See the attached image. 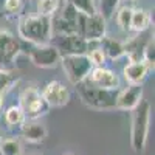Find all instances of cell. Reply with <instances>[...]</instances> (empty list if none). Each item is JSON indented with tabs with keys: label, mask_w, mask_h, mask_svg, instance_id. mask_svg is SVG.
<instances>
[{
	"label": "cell",
	"mask_w": 155,
	"mask_h": 155,
	"mask_svg": "<svg viewBox=\"0 0 155 155\" xmlns=\"http://www.w3.org/2000/svg\"><path fill=\"white\" fill-rule=\"evenodd\" d=\"M17 34L22 41L31 45L48 44L51 39L50 17L39 14H22L17 22Z\"/></svg>",
	"instance_id": "1"
},
{
	"label": "cell",
	"mask_w": 155,
	"mask_h": 155,
	"mask_svg": "<svg viewBox=\"0 0 155 155\" xmlns=\"http://www.w3.org/2000/svg\"><path fill=\"white\" fill-rule=\"evenodd\" d=\"M150 127V104L147 99H141L140 104L132 110L130 120V146L135 153L146 150L147 137Z\"/></svg>",
	"instance_id": "2"
},
{
	"label": "cell",
	"mask_w": 155,
	"mask_h": 155,
	"mask_svg": "<svg viewBox=\"0 0 155 155\" xmlns=\"http://www.w3.org/2000/svg\"><path fill=\"white\" fill-rule=\"evenodd\" d=\"M76 92L79 96L81 102L92 109V110H112L115 109L116 102V95L118 90H110V88H101L93 84H90L88 81H82L79 84H76Z\"/></svg>",
	"instance_id": "3"
},
{
	"label": "cell",
	"mask_w": 155,
	"mask_h": 155,
	"mask_svg": "<svg viewBox=\"0 0 155 155\" xmlns=\"http://www.w3.org/2000/svg\"><path fill=\"white\" fill-rule=\"evenodd\" d=\"M19 107L22 109L27 120H39L41 116L47 115L50 107L45 102L41 90L34 85L25 87L19 95Z\"/></svg>",
	"instance_id": "4"
},
{
	"label": "cell",
	"mask_w": 155,
	"mask_h": 155,
	"mask_svg": "<svg viewBox=\"0 0 155 155\" xmlns=\"http://www.w3.org/2000/svg\"><path fill=\"white\" fill-rule=\"evenodd\" d=\"M78 12L71 5L61 0L59 8L50 17L51 36L54 34H78Z\"/></svg>",
	"instance_id": "5"
},
{
	"label": "cell",
	"mask_w": 155,
	"mask_h": 155,
	"mask_svg": "<svg viewBox=\"0 0 155 155\" xmlns=\"http://www.w3.org/2000/svg\"><path fill=\"white\" fill-rule=\"evenodd\" d=\"M61 67L65 73L67 79L76 85L82 81H85L90 71L93 68V64L90 62L87 54H65L61 56Z\"/></svg>",
	"instance_id": "6"
},
{
	"label": "cell",
	"mask_w": 155,
	"mask_h": 155,
	"mask_svg": "<svg viewBox=\"0 0 155 155\" xmlns=\"http://www.w3.org/2000/svg\"><path fill=\"white\" fill-rule=\"evenodd\" d=\"M78 34L87 42H99L102 37L107 34V20L101 14L78 16Z\"/></svg>",
	"instance_id": "7"
},
{
	"label": "cell",
	"mask_w": 155,
	"mask_h": 155,
	"mask_svg": "<svg viewBox=\"0 0 155 155\" xmlns=\"http://www.w3.org/2000/svg\"><path fill=\"white\" fill-rule=\"evenodd\" d=\"M50 44L53 45L61 56L65 54H87V51L98 42H87L79 34H54Z\"/></svg>",
	"instance_id": "8"
},
{
	"label": "cell",
	"mask_w": 155,
	"mask_h": 155,
	"mask_svg": "<svg viewBox=\"0 0 155 155\" xmlns=\"http://www.w3.org/2000/svg\"><path fill=\"white\" fill-rule=\"evenodd\" d=\"M28 56L33 65H36L37 68H54L61 62L59 51L50 42L42 45H31Z\"/></svg>",
	"instance_id": "9"
},
{
	"label": "cell",
	"mask_w": 155,
	"mask_h": 155,
	"mask_svg": "<svg viewBox=\"0 0 155 155\" xmlns=\"http://www.w3.org/2000/svg\"><path fill=\"white\" fill-rule=\"evenodd\" d=\"M41 93H42V96H44V99L50 109L51 107L53 109L65 107L71 99V93H70L68 87L61 81H50L41 90Z\"/></svg>",
	"instance_id": "10"
},
{
	"label": "cell",
	"mask_w": 155,
	"mask_h": 155,
	"mask_svg": "<svg viewBox=\"0 0 155 155\" xmlns=\"http://www.w3.org/2000/svg\"><path fill=\"white\" fill-rule=\"evenodd\" d=\"M20 50V41L14 34L8 30H0V67H9L17 59Z\"/></svg>",
	"instance_id": "11"
},
{
	"label": "cell",
	"mask_w": 155,
	"mask_h": 155,
	"mask_svg": "<svg viewBox=\"0 0 155 155\" xmlns=\"http://www.w3.org/2000/svg\"><path fill=\"white\" fill-rule=\"evenodd\" d=\"M141 99H143V85H140V84H127V87L118 90L115 109L124 110V112H132L140 104Z\"/></svg>",
	"instance_id": "12"
},
{
	"label": "cell",
	"mask_w": 155,
	"mask_h": 155,
	"mask_svg": "<svg viewBox=\"0 0 155 155\" xmlns=\"http://www.w3.org/2000/svg\"><path fill=\"white\" fill-rule=\"evenodd\" d=\"M85 81H88L90 84H93L96 87H101V88H110V90L121 88V79H120V76L116 74L113 70L107 68L106 65L93 67Z\"/></svg>",
	"instance_id": "13"
},
{
	"label": "cell",
	"mask_w": 155,
	"mask_h": 155,
	"mask_svg": "<svg viewBox=\"0 0 155 155\" xmlns=\"http://www.w3.org/2000/svg\"><path fill=\"white\" fill-rule=\"evenodd\" d=\"M19 130L22 138L28 143H42L48 135L45 124H42L39 120H25Z\"/></svg>",
	"instance_id": "14"
},
{
	"label": "cell",
	"mask_w": 155,
	"mask_h": 155,
	"mask_svg": "<svg viewBox=\"0 0 155 155\" xmlns=\"http://www.w3.org/2000/svg\"><path fill=\"white\" fill-rule=\"evenodd\" d=\"M149 73H150V70L143 61H134V62L129 61L123 68V76L127 84L143 85V82L147 79Z\"/></svg>",
	"instance_id": "15"
},
{
	"label": "cell",
	"mask_w": 155,
	"mask_h": 155,
	"mask_svg": "<svg viewBox=\"0 0 155 155\" xmlns=\"http://www.w3.org/2000/svg\"><path fill=\"white\" fill-rule=\"evenodd\" d=\"M98 45L102 50V53H104L106 59L116 61V59H120V58H123L126 54V51H124V42L118 41V39L104 36L98 42Z\"/></svg>",
	"instance_id": "16"
},
{
	"label": "cell",
	"mask_w": 155,
	"mask_h": 155,
	"mask_svg": "<svg viewBox=\"0 0 155 155\" xmlns=\"http://www.w3.org/2000/svg\"><path fill=\"white\" fill-rule=\"evenodd\" d=\"M150 28V14L144 8H134L130 20V33H146Z\"/></svg>",
	"instance_id": "17"
},
{
	"label": "cell",
	"mask_w": 155,
	"mask_h": 155,
	"mask_svg": "<svg viewBox=\"0 0 155 155\" xmlns=\"http://www.w3.org/2000/svg\"><path fill=\"white\" fill-rule=\"evenodd\" d=\"M25 120L27 118H25V115H23L22 109L19 107V104L9 106L3 113V121H5L6 127H9V129H20V126L25 123Z\"/></svg>",
	"instance_id": "18"
},
{
	"label": "cell",
	"mask_w": 155,
	"mask_h": 155,
	"mask_svg": "<svg viewBox=\"0 0 155 155\" xmlns=\"http://www.w3.org/2000/svg\"><path fill=\"white\" fill-rule=\"evenodd\" d=\"M132 12L134 8L130 5H124V6H118V9L115 11L116 17V25L123 33H130V20H132Z\"/></svg>",
	"instance_id": "19"
},
{
	"label": "cell",
	"mask_w": 155,
	"mask_h": 155,
	"mask_svg": "<svg viewBox=\"0 0 155 155\" xmlns=\"http://www.w3.org/2000/svg\"><path fill=\"white\" fill-rule=\"evenodd\" d=\"M0 155H22V143L17 137H3L0 140Z\"/></svg>",
	"instance_id": "20"
},
{
	"label": "cell",
	"mask_w": 155,
	"mask_h": 155,
	"mask_svg": "<svg viewBox=\"0 0 155 155\" xmlns=\"http://www.w3.org/2000/svg\"><path fill=\"white\" fill-rule=\"evenodd\" d=\"M121 0H96V11L107 22L115 16V11L118 9Z\"/></svg>",
	"instance_id": "21"
},
{
	"label": "cell",
	"mask_w": 155,
	"mask_h": 155,
	"mask_svg": "<svg viewBox=\"0 0 155 155\" xmlns=\"http://www.w3.org/2000/svg\"><path fill=\"white\" fill-rule=\"evenodd\" d=\"M65 3L71 5L78 12L85 16H92L96 14V0H64Z\"/></svg>",
	"instance_id": "22"
},
{
	"label": "cell",
	"mask_w": 155,
	"mask_h": 155,
	"mask_svg": "<svg viewBox=\"0 0 155 155\" xmlns=\"http://www.w3.org/2000/svg\"><path fill=\"white\" fill-rule=\"evenodd\" d=\"M61 0H36V14L51 17L59 8Z\"/></svg>",
	"instance_id": "23"
},
{
	"label": "cell",
	"mask_w": 155,
	"mask_h": 155,
	"mask_svg": "<svg viewBox=\"0 0 155 155\" xmlns=\"http://www.w3.org/2000/svg\"><path fill=\"white\" fill-rule=\"evenodd\" d=\"M16 82H17V73L0 67V93L5 95Z\"/></svg>",
	"instance_id": "24"
},
{
	"label": "cell",
	"mask_w": 155,
	"mask_h": 155,
	"mask_svg": "<svg viewBox=\"0 0 155 155\" xmlns=\"http://www.w3.org/2000/svg\"><path fill=\"white\" fill-rule=\"evenodd\" d=\"M141 61L149 67L150 71H153V67H155V41H153V36H150L149 41L146 42L144 50H143V59Z\"/></svg>",
	"instance_id": "25"
},
{
	"label": "cell",
	"mask_w": 155,
	"mask_h": 155,
	"mask_svg": "<svg viewBox=\"0 0 155 155\" xmlns=\"http://www.w3.org/2000/svg\"><path fill=\"white\" fill-rule=\"evenodd\" d=\"M87 56H88L90 62L93 64V67H101V65H104L106 61H107L106 56H104V53H102V50L99 48L98 44H95L92 48L87 51Z\"/></svg>",
	"instance_id": "26"
},
{
	"label": "cell",
	"mask_w": 155,
	"mask_h": 155,
	"mask_svg": "<svg viewBox=\"0 0 155 155\" xmlns=\"http://www.w3.org/2000/svg\"><path fill=\"white\" fill-rule=\"evenodd\" d=\"M22 8H23V0H5L3 2V11L11 16L20 14Z\"/></svg>",
	"instance_id": "27"
},
{
	"label": "cell",
	"mask_w": 155,
	"mask_h": 155,
	"mask_svg": "<svg viewBox=\"0 0 155 155\" xmlns=\"http://www.w3.org/2000/svg\"><path fill=\"white\" fill-rule=\"evenodd\" d=\"M3 101H5V95L0 93V112H2V109H3Z\"/></svg>",
	"instance_id": "28"
},
{
	"label": "cell",
	"mask_w": 155,
	"mask_h": 155,
	"mask_svg": "<svg viewBox=\"0 0 155 155\" xmlns=\"http://www.w3.org/2000/svg\"><path fill=\"white\" fill-rule=\"evenodd\" d=\"M3 138V127H2V124H0V140Z\"/></svg>",
	"instance_id": "29"
},
{
	"label": "cell",
	"mask_w": 155,
	"mask_h": 155,
	"mask_svg": "<svg viewBox=\"0 0 155 155\" xmlns=\"http://www.w3.org/2000/svg\"><path fill=\"white\" fill-rule=\"evenodd\" d=\"M127 2H129V3H134V2H137V0H127Z\"/></svg>",
	"instance_id": "30"
},
{
	"label": "cell",
	"mask_w": 155,
	"mask_h": 155,
	"mask_svg": "<svg viewBox=\"0 0 155 155\" xmlns=\"http://www.w3.org/2000/svg\"><path fill=\"white\" fill-rule=\"evenodd\" d=\"M31 155H42V153H31Z\"/></svg>",
	"instance_id": "31"
}]
</instances>
